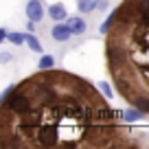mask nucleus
<instances>
[{
	"label": "nucleus",
	"mask_w": 149,
	"mask_h": 149,
	"mask_svg": "<svg viewBox=\"0 0 149 149\" xmlns=\"http://www.w3.org/2000/svg\"><path fill=\"white\" fill-rule=\"evenodd\" d=\"M68 26H70V31H72V35H84L86 31H88V24H86V20L84 18H70L68 20Z\"/></svg>",
	"instance_id": "obj_6"
},
{
	"label": "nucleus",
	"mask_w": 149,
	"mask_h": 149,
	"mask_svg": "<svg viewBox=\"0 0 149 149\" xmlns=\"http://www.w3.org/2000/svg\"><path fill=\"white\" fill-rule=\"evenodd\" d=\"M48 15H51L55 22H61V20L68 18V11H66V7L61 5V2H55V5L48 7Z\"/></svg>",
	"instance_id": "obj_5"
},
{
	"label": "nucleus",
	"mask_w": 149,
	"mask_h": 149,
	"mask_svg": "<svg viewBox=\"0 0 149 149\" xmlns=\"http://www.w3.org/2000/svg\"><path fill=\"white\" fill-rule=\"evenodd\" d=\"M7 37H9V33H7V29H0V42H5Z\"/></svg>",
	"instance_id": "obj_13"
},
{
	"label": "nucleus",
	"mask_w": 149,
	"mask_h": 149,
	"mask_svg": "<svg viewBox=\"0 0 149 149\" xmlns=\"http://www.w3.org/2000/svg\"><path fill=\"white\" fill-rule=\"evenodd\" d=\"M114 18H116V9L112 11V13L107 15V20H105V22L101 24V33H103V35H105V33H107V31L112 29V24H114Z\"/></svg>",
	"instance_id": "obj_11"
},
{
	"label": "nucleus",
	"mask_w": 149,
	"mask_h": 149,
	"mask_svg": "<svg viewBox=\"0 0 149 149\" xmlns=\"http://www.w3.org/2000/svg\"><path fill=\"white\" fill-rule=\"evenodd\" d=\"M26 46L31 48L33 53H42V51H44V48H42V42H40L33 33H29V35H26Z\"/></svg>",
	"instance_id": "obj_9"
},
{
	"label": "nucleus",
	"mask_w": 149,
	"mask_h": 149,
	"mask_svg": "<svg viewBox=\"0 0 149 149\" xmlns=\"http://www.w3.org/2000/svg\"><path fill=\"white\" fill-rule=\"evenodd\" d=\"M13 46H22V44H26V35L24 33H9V37H7Z\"/></svg>",
	"instance_id": "obj_10"
},
{
	"label": "nucleus",
	"mask_w": 149,
	"mask_h": 149,
	"mask_svg": "<svg viewBox=\"0 0 149 149\" xmlns=\"http://www.w3.org/2000/svg\"><path fill=\"white\" fill-rule=\"evenodd\" d=\"M90 81L40 70L0 99L2 149H138L136 138Z\"/></svg>",
	"instance_id": "obj_1"
},
{
	"label": "nucleus",
	"mask_w": 149,
	"mask_h": 149,
	"mask_svg": "<svg viewBox=\"0 0 149 149\" xmlns=\"http://www.w3.org/2000/svg\"><path fill=\"white\" fill-rule=\"evenodd\" d=\"M26 15L29 20H33V22H42L44 20V7L40 0H29L26 2Z\"/></svg>",
	"instance_id": "obj_4"
},
{
	"label": "nucleus",
	"mask_w": 149,
	"mask_h": 149,
	"mask_svg": "<svg viewBox=\"0 0 149 149\" xmlns=\"http://www.w3.org/2000/svg\"><path fill=\"white\" fill-rule=\"evenodd\" d=\"M105 7H107V0H99L97 2V9H105Z\"/></svg>",
	"instance_id": "obj_14"
},
{
	"label": "nucleus",
	"mask_w": 149,
	"mask_h": 149,
	"mask_svg": "<svg viewBox=\"0 0 149 149\" xmlns=\"http://www.w3.org/2000/svg\"><path fill=\"white\" fill-rule=\"evenodd\" d=\"M105 64L127 105L149 116V0H123L105 33Z\"/></svg>",
	"instance_id": "obj_2"
},
{
	"label": "nucleus",
	"mask_w": 149,
	"mask_h": 149,
	"mask_svg": "<svg viewBox=\"0 0 149 149\" xmlns=\"http://www.w3.org/2000/svg\"><path fill=\"white\" fill-rule=\"evenodd\" d=\"M97 2L99 0H77V9L79 13H92L97 9Z\"/></svg>",
	"instance_id": "obj_7"
},
{
	"label": "nucleus",
	"mask_w": 149,
	"mask_h": 149,
	"mask_svg": "<svg viewBox=\"0 0 149 149\" xmlns=\"http://www.w3.org/2000/svg\"><path fill=\"white\" fill-rule=\"evenodd\" d=\"M51 37H53V40H55V42H68L70 37H72V31H70L68 22H66V24L57 22L55 26L51 29Z\"/></svg>",
	"instance_id": "obj_3"
},
{
	"label": "nucleus",
	"mask_w": 149,
	"mask_h": 149,
	"mask_svg": "<svg viewBox=\"0 0 149 149\" xmlns=\"http://www.w3.org/2000/svg\"><path fill=\"white\" fill-rule=\"evenodd\" d=\"M101 92L105 94L107 99H112V97H114V92H112V88H110V86L105 84V81H103V84H101Z\"/></svg>",
	"instance_id": "obj_12"
},
{
	"label": "nucleus",
	"mask_w": 149,
	"mask_h": 149,
	"mask_svg": "<svg viewBox=\"0 0 149 149\" xmlns=\"http://www.w3.org/2000/svg\"><path fill=\"white\" fill-rule=\"evenodd\" d=\"M55 57L53 55H42L40 57V61H37V66H40V70H51V68H55Z\"/></svg>",
	"instance_id": "obj_8"
}]
</instances>
